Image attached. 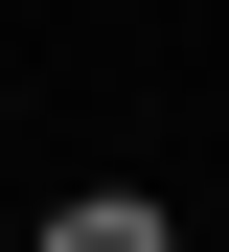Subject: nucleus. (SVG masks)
<instances>
[{
	"label": "nucleus",
	"mask_w": 229,
	"mask_h": 252,
	"mask_svg": "<svg viewBox=\"0 0 229 252\" xmlns=\"http://www.w3.org/2000/svg\"><path fill=\"white\" fill-rule=\"evenodd\" d=\"M46 252H161V206H137V184H69V206H46Z\"/></svg>",
	"instance_id": "obj_1"
}]
</instances>
